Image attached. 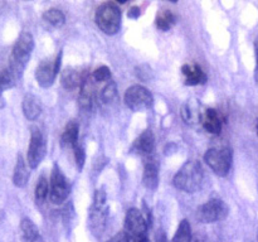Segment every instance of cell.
Listing matches in <instances>:
<instances>
[{
	"label": "cell",
	"mask_w": 258,
	"mask_h": 242,
	"mask_svg": "<svg viewBox=\"0 0 258 242\" xmlns=\"http://www.w3.org/2000/svg\"><path fill=\"white\" fill-rule=\"evenodd\" d=\"M73 153H75V160H76V164H77V168L80 169V170H82L86 163L85 149H83V146L81 145V144H77V145L73 148Z\"/></svg>",
	"instance_id": "obj_29"
},
{
	"label": "cell",
	"mask_w": 258,
	"mask_h": 242,
	"mask_svg": "<svg viewBox=\"0 0 258 242\" xmlns=\"http://www.w3.org/2000/svg\"><path fill=\"white\" fill-rule=\"evenodd\" d=\"M143 184L145 188L155 191L159 186V164L155 159L148 158L144 166Z\"/></svg>",
	"instance_id": "obj_15"
},
{
	"label": "cell",
	"mask_w": 258,
	"mask_h": 242,
	"mask_svg": "<svg viewBox=\"0 0 258 242\" xmlns=\"http://www.w3.org/2000/svg\"><path fill=\"white\" fill-rule=\"evenodd\" d=\"M203 168L198 160H188L175 174L173 184L179 191L194 193L198 191L203 182Z\"/></svg>",
	"instance_id": "obj_2"
},
{
	"label": "cell",
	"mask_w": 258,
	"mask_h": 242,
	"mask_svg": "<svg viewBox=\"0 0 258 242\" xmlns=\"http://www.w3.org/2000/svg\"><path fill=\"white\" fill-rule=\"evenodd\" d=\"M98 29L107 35L117 34L121 29V9L117 3L107 2L97 8L95 15Z\"/></svg>",
	"instance_id": "obj_3"
},
{
	"label": "cell",
	"mask_w": 258,
	"mask_h": 242,
	"mask_svg": "<svg viewBox=\"0 0 258 242\" xmlns=\"http://www.w3.org/2000/svg\"><path fill=\"white\" fill-rule=\"evenodd\" d=\"M116 97H117V87H116V83L110 81L107 82V85L102 88L100 93V100L101 102L105 103V105H111V103L115 102Z\"/></svg>",
	"instance_id": "obj_26"
},
{
	"label": "cell",
	"mask_w": 258,
	"mask_h": 242,
	"mask_svg": "<svg viewBox=\"0 0 258 242\" xmlns=\"http://www.w3.org/2000/svg\"><path fill=\"white\" fill-rule=\"evenodd\" d=\"M175 22L176 17L170 10H161V12L158 13L155 19L156 27L161 32H168V30H170L174 27V24H175Z\"/></svg>",
	"instance_id": "obj_22"
},
{
	"label": "cell",
	"mask_w": 258,
	"mask_h": 242,
	"mask_svg": "<svg viewBox=\"0 0 258 242\" xmlns=\"http://www.w3.org/2000/svg\"><path fill=\"white\" fill-rule=\"evenodd\" d=\"M134 242H149V238H148V236H143V237H140V238H136Z\"/></svg>",
	"instance_id": "obj_34"
},
{
	"label": "cell",
	"mask_w": 258,
	"mask_h": 242,
	"mask_svg": "<svg viewBox=\"0 0 258 242\" xmlns=\"http://www.w3.org/2000/svg\"><path fill=\"white\" fill-rule=\"evenodd\" d=\"M18 81L19 80L10 72L9 68L0 71V100H2L3 93L7 90H9V88L14 87Z\"/></svg>",
	"instance_id": "obj_24"
},
{
	"label": "cell",
	"mask_w": 258,
	"mask_h": 242,
	"mask_svg": "<svg viewBox=\"0 0 258 242\" xmlns=\"http://www.w3.org/2000/svg\"><path fill=\"white\" fill-rule=\"evenodd\" d=\"M71 193V186L68 183V179L60 170L58 164L53 165L52 173H50L49 180V199L52 203L60 204L68 198Z\"/></svg>",
	"instance_id": "obj_7"
},
{
	"label": "cell",
	"mask_w": 258,
	"mask_h": 242,
	"mask_svg": "<svg viewBox=\"0 0 258 242\" xmlns=\"http://www.w3.org/2000/svg\"><path fill=\"white\" fill-rule=\"evenodd\" d=\"M29 176V168L27 166V163L24 161L23 156L19 154L17 159V164H15L14 173H13V184L18 188H23V187L27 186Z\"/></svg>",
	"instance_id": "obj_19"
},
{
	"label": "cell",
	"mask_w": 258,
	"mask_h": 242,
	"mask_svg": "<svg viewBox=\"0 0 258 242\" xmlns=\"http://www.w3.org/2000/svg\"><path fill=\"white\" fill-rule=\"evenodd\" d=\"M85 76L81 75L76 68H66L60 75V82L62 86L67 90H75V88L81 87Z\"/></svg>",
	"instance_id": "obj_20"
},
{
	"label": "cell",
	"mask_w": 258,
	"mask_h": 242,
	"mask_svg": "<svg viewBox=\"0 0 258 242\" xmlns=\"http://www.w3.org/2000/svg\"><path fill=\"white\" fill-rule=\"evenodd\" d=\"M254 52H256V70H254V81L258 87V37L254 40Z\"/></svg>",
	"instance_id": "obj_32"
},
{
	"label": "cell",
	"mask_w": 258,
	"mask_h": 242,
	"mask_svg": "<svg viewBox=\"0 0 258 242\" xmlns=\"http://www.w3.org/2000/svg\"><path fill=\"white\" fill-rule=\"evenodd\" d=\"M151 226L149 217L144 216L143 212L138 208H130L125 217L123 231L135 241L143 236H148V229Z\"/></svg>",
	"instance_id": "obj_6"
},
{
	"label": "cell",
	"mask_w": 258,
	"mask_h": 242,
	"mask_svg": "<svg viewBox=\"0 0 258 242\" xmlns=\"http://www.w3.org/2000/svg\"><path fill=\"white\" fill-rule=\"evenodd\" d=\"M126 106L133 111H144L151 107L154 97L150 91L141 85H134L126 90L123 96Z\"/></svg>",
	"instance_id": "obj_9"
},
{
	"label": "cell",
	"mask_w": 258,
	"mask_h": 242,
	"mask_svg": "<svg viewBox=\"0 0 258 242\" xmlns=\"http://www.w3.org/2000/svg\"><path fill=\"white\" fill-rule=\"evenodd\" d=\"M4 217H5L4 211H2V209H0V222H2L3 219H4Z\"/></svg>",
	"instance_id": "obj_35"
},
{
	"label": "cell",
	"mask_w": 258,
	"mask_h": 242,
	"mask_svg": "<svg viewBox=\"0 0 258 242\" xmlns=\"http://www.w3.org/2000/svg\"><path fill=\"white\" fill-rule=\"evenodd\" d=\"M92 75H85L82 85L80 87V96H78V106L82 110H90L92 106L93 97H95V85H93Z\"/></svg>",
	"instance_id": "obj_14"
},
{
	"label": "cell",
	"mask_w": 258,
	"mask_h": 242,
	"mask_svg": "<svg viewBox=\"0 0 258 242\" xmlns=\"http://www.w3.org/2000/svg\"><path fill=\"white\" fill-rule=\"evenodd\" d=\"M232 160H233V150L229 146L212 148L204 154V161L219 176H226L229 173Z\"/></svg>",
	"instance_id": "obj_5"
},
{
	"label": "cell",
	"mask_w": 258,
	"mask_h": 242,
	"mask_svg": "<svg viewBox=\"0 0 258 242\" xmlns=\"http://www.w3.org/2000/svg\"><path fill=\"white\" fill-rule=\"evenodd\" d=\"M171 242H193V239H191V227L188 219H181Z\"/></svg>",
	"instance_id": "obj_23"
},
{
	"label": "cell",
	"mask_w": 258,
	"mask_h": 242,
	"mask_svg": "<svg viewBox=\"0 0 258 242\" xmlns=\"http://www.w3.org/2000/svg\"><path fill=\"white\" fill-rule=\"evenodd\" d=\"M43 19L44 22H47L48 24L53 25L55 28H59L64 24L66 17L63 14V12L58 9H48L47 12L43 13Z\"/></svg>",
	"instance_id": "obj_25"
},
{
	"label": "cell",
	"mask_w": 258,
	"mask_h": 242,
	"mask_svg": "<svg viewBox=\"0 0 258 242\" xmlns=\"http://www.w3.org/2000/svg\"><path fill=\"white\" fill-rule=\"evenodd\" d=\"M34 49V38L29 32H23L18 37L14 47L12 49L9 60V70L18 80H20L27 63L29 62L30 55Z\"/></svg>",
	"instance_id": "obj_1"
},
{
	"label": "cell",
	"mask_w": 258,
	"mask_h": 242,
	"mask_svg": "<svg viewBox=\"0 0 258 242\" xmlns=\"http://www.w3.org/2000/svg\"><path fill=\"white\" fill-rule=\"evenodd\" d=\"M108 242H134V239L131 238L125 231H121V232H117L115 236L111 237V239Z\"/></svg>",
	"instance_id": "obj_30"
},
{
	"label": "cell",
	"mask_w": 258,
	"mask_h": 242,
	"mask_svg": "<svg viewBox=\"0 0 258 242\" xmlns=\"http://www.w3.org/2000/svg\"><path fill=\"white\" fill-rule=\"evenodd\" d=\"M47 153V144L42 131L38 128H32L30 130V141L28 146L27 163L30 169H35L39 166Z\"/></svg>",
	"instance_id": "obj_10"
},
{
	"label": "cell",
	"mask_w": 258,
	"mask_h": 242,
	"mask_svg": "<svg viewBox=\"0 0 258 242\" xmlns=\"http://www.w3.org/2000/svg\"><path fill=\"white\" fill-rule=\"evenodd\" d=\"M155 242H169V239H168V237H166L165 232L159 231L158 234H156Z\"/></svg>",
	"instance_id": "obj_33"
},
{
	"label": "cell",
	"mask_w": 258,
	"mask_h": 242,
	"mask_svg": "<svg viewBox=\"0 0 258 242\" xmlns=\"http://www.w3.org/2000/svg\"><path fill=\"white\" fill-rule=\"evenodd\" d=\"M257 238H258V233H257Z\"/></svg>",
	"instance_id": "obj_37"
},
{
	"label": "cell",
	"mask_w": 258,
	"mask_h": 242,
	"mask_svg": "<svg viewBox=\"0 0 258 242\" xmlns=\"http://www.w3.org/2000/svg\"><path fill=\"white\" fill-rule=\"evenodd\" d=\"M154 149H155V138L151 130H145L140 136L136 138L134 141L133 146H131V153L136 154L140 156H150L153 154Z\"/></svg>",
	"instance_id": "obj_12"
},
{
	"label": "cell",
	"mask_w": 258,
	"mask_h": 242,
	"mask_svg": "<svg viewBox=\"0 0 258 242\" xmlns=\"http://www.w3.org/2000/svg\"><path fill=\"white\" fill-rule=\"evenodd\" d=\"M34 194L38 203H43V202L49 197V183H48L45 176H40V178L38 179Z\"/></svg>",
	"instance_id": "obj_27"
},
{
	"label": "cell",
	"mask_w": 258,
	"mask_h": 242,
	"mask_svg": "<svg viewBox=\"0 0 258 242\" xmlns=\"http://www.w3.org/2000/svg\"><path fill=\"white\" fill-rule=\"evenodd\" d=\"M62 52H59L55 59H43L35 70V80L38 85L43 88H48L54 83L55 77L59 73Z\"/></svg>",
	"instance_id": "obj_11"
},
{
	"label": "cell",
	"mask_w": 258,
	"mask_h": 242,
	"mask_svg": "<svg viewBox=\"0 0 258 242\" xmlns=\"http://www.w3.org/2000/svg\"><path fill=\"white\" fill-rule=\"evenodd\" d=\"M229 208L222 199L212 198L207 203L202 204L197 212V217L203 223H216L227 218Z\"/></svg>",
	"instance_id": "obj_8"
},
{
	"label": "cell",
	"mask_w": 258,
	"mask_h": 242,
	"mask_svg": "<svg viewBox=\"0 0 258 242\" xmlns=\"http://www.w3.org/2000/svg\"><path fill=\"white\" fill-rule=\"evenodd\" d=\"M108 217V207L106 206V192L97 189L93 197V203L88 212V226L96 237L102 236Z\"/></svg>",
	"instance_id": "obj_4"
},
{
	"label": "cell",
	"mask_w": 258,
	"mask_h": 242,
	"mask_svg": "<svg viewBox=\"0 0 258 242\" xmlns=\"http://www.w3.org/2000/svg\"><path fill=\"white\" fill-rule=\"evenodd\" d=\"M20 237L22 242H43L42 234L37 224L28 217H24L20 221Z\"/></svg>",
	"instance_id": "obj_17"
},
{
	"label": "cell",
	"mask_w": 258,
	"mask_h": 242,
	"mask_svg": "<svg viewBox=\"0 0 258 242\" xmlns=\"http://www.w3.org/2000/svg\"><path fill=\"white\" fill-rule=\"evenodd\" d=\"M60 143L63 146H68V148H75L78 143V124L76 121H71L67 124L64 131L60 138Z\"/></svg>",
	"instance_id": "obj_21"
},
{
	"label": "cell",
	"mask_w": 258,
	"mask_h": 242,
	"mask_svg": "<svg viewBox=\"0 0 258 242\" xmlns=\"http://www.w3.org/2000/svg\"><path fill=\"white\" fill-rule=\"evenodd\" d=\"M257 135H258V121H257Z\"/></svg>",
	"instance_id": "obj_36"
},
{
	"label": "cell",
	"mask_w": 258,
	"mask_h": 242,
	"mask_svg": "<svg viewBox=\"0 0 258 242\" xmlns=\"http://www.w3.org/2000/svg\"><path fill=\"white\" fill-rule=\"evenodd\" d=\"M22 110L25 117L30 121L37 120L42 113V106L39 100L32 93H27L22 101Z\"/></svg>",
	"instance_id": "obj_18"
},
{
	"label": "cell",
	"mask_w": 258,
	"mask_h": 242,
	"mask_svg": "<svg viewBox=\"0 0 258 242\" xmlns=\"http://www.w3.org/2000/svg\"><path fill=\"white\" fill-rule=\"evenodd\" d=\"M181 73L184 76V83L186 86H198L207 82L206 72L197 63H186L181 67Z\"/></svg>",
	"instance_id": "obj_13"
},
{
	"label": "cell",
	"mask_w": 258,
	"mask_h": 242,
	"mask_svg": "<svg viewBox=\"0 0 258 242\" xmlns=\"http://www.w3.org/2000/svg\"><path fill=\"white\" fill-rule=\"evenodd\" d=\"M92 78L97 82H105V81H111V71L107 66H101L96 68L92 73Z\"/></svg>",
	"instance_id": "obj_28"
},
{
	"label": "cell",
	"mask_w": 258,
	"mask_h": 242,
	"mask_svg": "<svg viewBox=\"0 0 258 242\" xmlns=\"http://www.w3.org/2000/svg\"><path fill=\"white\" fill-rule=\"evenodd\" d=\"M140 14H141V10L139 7L130 8V10H128V13H127L128 18H131V19H138V18L140 17Z\"/></svg>",
	"instance_id": "obj_31"
},
{
	"label": "cell",
	"mask_w": 258,
	"mask_h": 242,
	"mask_svg": "<svg viewBox=\"0 0 258 242\" xmlns=\"http://www.w3.org/2000/svg\"><path fill=\"white\" fill-rule=\"evenodd\" d=\"M202 125L208 133L218 135L222 131V118L216 108H207L201 115Z\"/></svg>",
	"instance_id": "obj_16"
}]
</instances>
